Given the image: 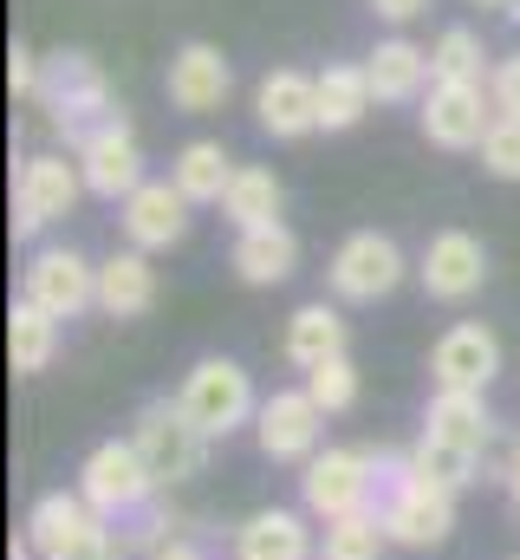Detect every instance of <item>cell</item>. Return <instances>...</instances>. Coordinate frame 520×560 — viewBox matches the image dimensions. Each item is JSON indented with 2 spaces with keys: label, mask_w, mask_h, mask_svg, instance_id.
<instances>
[{
  "label": "cell",
  "mask_w": 520,
  "mask_h": 560,
  "mask_svg": "<svg viewBox=\"0 0 520 560\" xmlns=\"http://www.w3.org/2000/svg\"><path fill=\"white\" fill-rule=\"evenodd\" d=\"M371 463H378V495H371V509H378V522H385L390 548L436 555V548L456 535V495L436 489L429 476H416L410 450H403V456H397V450H371Z\"/></svg>",
  "instance_id": "6da1fadb"
},
{
  "label": "cell",
  "mask_w": 520,
  "mask_h": 560,
  "mask_svg": "<svg viewBox=\"0 0 520 560\" xmlns=\"http://www.w3.org/2000/svg\"><path fill=\"white\" fill-rule=\"evenodd\" d=\"M39 112H46V125L59 131V138L72 143H85V131H98L105 118H118L125 105L111 98V85H105V66L92 59V52H52L46 59V79H39V98H33Z\"/></svg>",
  "instance_id": "7a4b0ae2"
},
{
  "label": "cell",
  "mask_w": 520,
  "mask_h": 560,
  "mask_svg": "<svg viewBox=\"0 0 520 560\" xmlns=\"http://www.w3.org/2000/svg\"><path fill=\"white\" fill-rule=\"evenodd\" d=\"M156 489H163V482L150 476V463L137 456L130 436H105V443H92L85 463H79V495H85L111 528L137 522V515L156 502Z\"/></svg>",
  "instance_id": "3957f363"
},
{
  "label": "cell",
  "mask_w": 520,
  "mask_h": 560,
  "mask_svg": "<svg viewBox=\"0 0 520 560\" xmlns=\"http://www.w3.org/2000/svg\"><path fill=\"white\" fill-rule=\"evenodd\" d=\"M130 443H137V456L150 463V476H156L163 489H176V482L202 476L215 436L189 418L176 398H150V405H137V418H130Z\"/></svg>",
  "instance_id": "277c9868"
},
{
  "label": "cell",
  "mask_w": 520,
  "mask_h": 560,
  "mask_svg": "<svg viewBox=\"0 0 520 560\" xmlns=\"http://www.w3.org/2000/svg\"><path fill=\"white\" fill-rule=\"evenodd\" d=\"M26 541L39 560H105L118 555L111 522L79 495V489H46L26 515Z\"/></svg>",
  "instance_id": "5b68a950"
},
{
  "label": "cell",
  "mask_w": 520,
  "mask_h": 560,
  "mask_svg": "<svg viewBox=\"0 0 520 560\" xmlns=\"http://www.w3.org/2000/svg\"><path fill=\"white\" fill-rule=\"evenodd\" d=\"M378 495V463L371 450L358 443H326L306 469H299V509L312 522H345V515H365Z\"/></svg>",
  "instance_id": "8992f818"
},
{
  "label": "cell",
  "mask_w": 520,
  "mask_h": 560,
  "mask_svg": "<svg viewBox=\"0 0 520 560\" xmlns=\"http://www.w3.org/2000/svg\"><path fill=\"white\" fill-rule=\"evenodd\" d=\"M176 405L202 423L209 436H235V430H248V423L260 418V398H255L248 365H241V359H222V352H209V359L189 365Z\"/></svg>",
  "instance_id": "52a82bcc"
},
{
  "label": "cell",
  "mask_w": 520,
  "mask_h": 560,
  "mask_svg": "<svg viewBox=\"0 0 520 560\" xmlns=\"http://www.w3.org/2000/svg\"><path fill=\"white\" fill-rule=\"evenodd\" d=\"M403 248L378 235V229H352L339 248H332V261H326V287H332V300H345V306H378L390 300L397 287H403Z\"/></svg>",
  "instance_id": "ba28073f"
},
{
  "label": "cell",
  "mask_w": 520,
  "mask_h": 560,
  "mask_svg": "<svg viewBox=\"0 0 520 560\" xmlns=\"http://www.w3.org/2000/svg\"><path fill=\"white\" fill-rule=\"evenodd\" d=\"M79 196H85L79 163H66L59 150L26 156L20 176H13V242H33L46 222H66L79 209Z\"/></svg>",
  "instance_id": "9c48e42d"
},
{
  "label": "cell",
  "mask_w": 520,
  "mask_h": 560,
  "mask_svg": "<svg viewBox=\"0 0 520 560\" xmlns=\"http://www.w3.org/2000/svg\"><path fill=\"white\" fill-rule=\"evenodd\" d=\"M72 163H79V176H85V189L92 196H105V202H125L137 196L150 176H143V150H137V131H130V118H105L98 131H85V143L72 150Z\"/></svg>",
  "instance_id": "30bf717a"
},
{
  "label": "cell",
  "mask_w": 520,
  "mask_h": 560,
  "mask_svg": "<svg viewBox=\"0 0 520 560\" xmlns=\"http://www.w3.org/2000/svg\"><path fill=\"white\" fill-rule=\"evenodd\" d=\"M319 436H326V411L312 405L306 385H286L273 398H260V418H255V443L267 463H312L319 456Z\"/></svg>",
  "instance_id": "8fae6325"
},
{
  "label": "cell",
  "mask_w": 520,
  "mask_h": 560,
  "mask_svg": "<svg viewBox=\"0 0 520 560\" xmlns=\"http://www.w3.org/2000/svg\"><path fill=\"white\" fill-rule=\"evenodd\" d=\"M429 378H436V392H488L501 378V339H495V326L456 319L429 346Z\"/></svg>",
  "instance_id": "7c38bea8"
},
{
  "label": "cell",
  "mask_w": 520,
  "mask_h": 560,
  "mask_svg": "<svg viewBox=\"0 0 520 560\" xmlns=\"http://www.w3.org/2000/svg\"><path fill=\"white\" fill-rule=\"evenodd\" d=\"M39 313L52 319H79L85 306H98V261H85L79 248H39L26 261V293Z\"/></svg>",
  "instance_id": "4fadbf2b"
},
{
  "label": "cell",
  "mask_w": 520,
  "mask_h": 560,
  "mask_svg": "<svg viewBox=\"0 0 520 560\" xmlns=\"http://www.w3.org/2000/svg\"><path fill=\"white\" fill-rule=\"evenodd\" d=\"M163 92H169V105H176L182 118H209V112H222V105H228V92H235V66H228V52H222V46L189 39V46H176V52H169Z\"/></svg>",
  "instance_id": "5bb4252c"
},
{
  "label": "cell",
  "mask_w": 520,
  "mask_h": 560,
  "mask_svg": "<svg viewBox=\"0 0 520 560\" xmlns=\"http://www.w3.org/2000/svg\"><path fill=\"white\" fill-rule=\"evenodd\" d=\"M495 118L501 112H495L488 85H429L423 92V138L436 150H482Z\"/></svg>",
  "instance_id": "9a60e30c"
},
{
  "label": "cell",
  "mask_w": 520,
  "mask_h": 560,
  "mask_svg": "<svg viewBox=\"0 0 520 560\" xmlns=\"http://www.w3.org/2000/svg\"><path fill=\"white\" fill-rule=\"evenodd\" d=\"M416 280H423V293L442 300V306H462L469 293H482V280H488V248H482V235H469V229L429 235V248H423V261H416Z\"/></svg>",
  "instance_id": "2e32d148"
},
{
  "label": "cell",
  "mask_w": 520,
  "mask_h": 560,
  "mask_svg": "<svg viewBox=\"0 0 520 560\" xmlns=\"http://www.w3.org/2000/svg\"><path fill=\"white\" fill-rule=\"evenodd\" d=\"M189 196L169 183V176H150L137 196L118 202V229H125L130 248H143V255H163V248H176L182 235H189Z\"/></svg>",
  "instance_id": "e0dca14e"
},
{
  "label": "cell",
  "mask_w": 520,
  "mask_h": 560,
  "mask_svg": "<svg viewBox=\"0 0 520 560\" xmlns=\"http://www.w3.org/2000/svg\"><path fill=\"white\" fill-rule=\"evenodd\" d=\"M255 118L267 138H306V131H319V79L312 72H293V66H280V72H267L255 92Z\"/></svg>",
  "instance_id": "ac0fdd59"
},
{
  "label": "cell",
  "mask_w": 520,
  "mask_h": 560,
  "mask_svg": "<svg viewBox=\"0 0 520 560\" xmlns=\"http://www.w3.org/2000/svg\"><path fill=\"white\" fill-rule=\"evenodd\" d=\"M235 560H319V541H312V515L306 509H255L235 541H228Z\"/></svg>",
  "instance_id": "d6986e66"
},
{
  "label": "cell",
  "mask_w": 520,
  "mask_h": 560,
  "mask_svg": "<svg viewBox=\"0 0 520 560\" xmlns=\"http://www.w3.org/2000/svg\"><path fill=\"white\" fill-rule=\"evenodd\" d=\"M365 72H371V98H378V105H410V98H423V85H436L429 52H423L416 39H403V33H390V39L371 46Z\"/></svg>",
  "instance_id": "ffe728a7"
},
{
  "label": "cell",
  "mask_w": 520,
  "mask_h": 560,
  "mask_svg": "<svg viewBox=\"0 0 520 560\" xmlns=\"http://www.w3.org/2000/svg\"><path fill=\"white\" fill-rule=\"evenodd\" d=\"M423 436H442L469 456H488L495 443V411H488V392H436L429 411H423Z\"/></svg>",
  "instance_id": "44dd1931"
},
{
  "label": "cell",
  "mask_w": 520,
  "mask_h": 560,
  "mask_svg": "<svg viewBox=\"0 0 520 560\" xmlns=\"http://www.w3.org/2000/svg\"><path fill=\"white\" fill-rule=\"evenodd\" d=\"M280 352H286V365H299V372H319L326 359H345V313H339L332 300H306V306L286 319Z\"/></svg>",
  "instance_id": "7402d4cb"
},
{
  "label": "cell",
  "mask_w": 520,
  "mask_h": 560,
  "mask_svg": "<svg viewBox=\"0 0 520 560\" xmlns=\"http://www.w3.org/2000/svg\"><path fill=\"white\" fill-rule=\"evenodd\" d=\"M156 293H163V280H156V268H150L143 248H118L111 261H98V313H111V319H143V313L156 306Z\"/></svg>",
  "instance_id": "603a6c76"
},
{
  "label": "cell",
  "mask_w": 520,
  "mask_h": 560,
  "mask_svg": "<svg viewBox=\"0 0 520 560\" xmlns=\"http://www.w3.org/2000/svg\"><path fill=\"white\" fill-rule=\"evenodd\" d=\"M228 268L248 280V287H286L293 268H299V235L286 222L273 229H241L235 248H228Z\"/></svg>",
  "instance_id": "cb8c5ba5"
},
{
  "label": "cell",
  "mask_w": 520,
  "mask_h": 560,
  "mask_svg": "<svg viewBox=\"0 0 520 560\" xmlns=\"http://www.w3.org/2000/svg\"><path fill=\"white\" fill-rule=\"evenodd\" d=\"M235 170H241V163H235L215 138H189L169 156V183H176L189 202H222L228 183H235Z\"/></svg>",
  "instance_id": "d4e9b609"
},
{
  "label": "cell",
  "mask_w": 520,
  "mask_h": 560,
  "mask_svg": "<svg viewBox=\"0 0 520 560\" xmlns=\"http://www.w3.org/2000/svg\"><path fill=\"white\" fill-rule=\"evenodd\" d=\"M280 209H286L280 176H273V170H260V163H241V170H235V183H228V196H222V215L235 222V235H241V229H273V222H280Z\"/></svg>",
  "instance_id": "484cf974"
},
{
  "label": "cell",
  "mask_w": 520,
  "mask_h": 560,
  "mask_svg": "<svg viewBox=\"0 0 520 560\" xmlns=\"http://www.w3.org/2000/svg\"><path fill=\"white\" fill-rule=\"evenodd\" d=\"M52 352H59V319L39 313L33 300H13V313H7V359H13V372L33 378V372L52 365Z\"/></svg>",
  "instance_id": "4316f807"
},
{
  "label": "cell",
  "mask_w": 520,
  "mask_h": 560,
  "mask_svg": "<svg viewBox=\"0 0 520 560\" xmlns=\"http://www.w3.org/2000/svg\"><path fill=\"white\" fill-rule=\"evenodd\" d=\"M371 72L365 66H326L319 72V131H352L371 112Z\"/></svg>",
  "instance_id": "83f0119b"
},
{
  "label": "cell",
  "mask_w": 520,
  "mask_h": 560,
  "mask_svg": "<svg viewBox=\"0 0 520 560\" xmlns=\"http://www.w3.org/2000/svg\"><path fill=\"white\" fill-rule=\"evenodd\" d=\"M482 59H488V52H482V33H475V26H449V33L429 46L436 85H488L495 66H482Z\"/></svg>",
  "instance_id": "f1b7e54d"
},
{
  "label": "cell",
  "mask_w": 520,
  "mask_h": 560,
  "mask_svg": "<svg viewBox=\"0 0 520 560\" xmlns=\"http://www.w3.org/2000/svg\"><path fill=\"white\" fill-rule=\"evenodd\" d=\"M410 463H416V476H429V482L449 489V495H462V489L482 482V456H469V450H456V443H442V436H416V443H410Z\"/></svg>",
  "instance_id": "f546056e"
},
{
  "label": "cell",
  "mask_w": 520,
  "mask_h": 560,
  "mask_svg": "<svg viewBox=\"0 0 520 560\" xmlns=\"http://www.w3.org/2000/svg\"><path fill=\"white\" fill-rule=\"evenodd\" d=\"M390 535L378 522V509L365 515H345V522H326V541H319V560H385Z\"/></svg>",
  "instance_id": "4dcf8cb0"
},
{
  "label": "cell",
  "mask_w": 520,
  "mask_h": 560,
  "mask_svg": "<svg viewBox=\"0 0 520 560\" xmlns=\"http://www.w3.org/2000/svg\"><path fill=\"white\" fill-rule=\"evenodd\" d=\"M306 392H312V405L326 411V418H339V411H352L358 405V365H352V352L345 359H326L319 372H306Z\"/></svg>",
  "instance_id": "1f68e13d"
},
{
  "label": "cell",
  "mask_w": 520,
  "mask_h": 560,
  "mask_svg": "<svg viewBox=\"0 0 520 560\" xmlns=\"http://www.w3.org/2000/svg\"><path fill=\"white\" fill-rule=\"evenodd\" d=\"M482 170L495 183H520V118H495V131L482 138Z\"/></svg>",
  "instance_id": "d6a6232c"
},
{
  "label": "cell",
  "mask_w": 520,
  "mask_h": 560,
  "mask_svg": "<svg viewBox=\"0 0 520 560\" xmlns=\"http://www.w3.org/2000/svg\"><path fill=\"white\" fill-rule=\"evenodd\" d=\"M488 98H495L501 118H520V52L495 59V72H488Z\"/></svg>",
  "instance_id": "836d02e7"
},
{
  "label": "cell",
  "mask_w": 520,
  "mask_h": 560,
  "mask_svg": "<svg viewBox=\"0 0 520 560\" xmlns=\"http://www.w3.org/2000/svg\"><path fill=\"white\" fill-rule=\"evenodd\" d=\"M39 79H46V59H33V52L13 39V52H7V92H13V98H39Z\"/></svg>",
  "instance_id": "e575fe53"
},
{
  "label": "cell",
  "mask_w": 520,
  "mask_h": 560,
  "mask_svg": "<svg viewBox=\"0 0 520 560\" xmlns=\"http://www.w3.org/2000/svg\"><path fill=\"white\" fill-rule=\"evenodd\" d=\"M423 7H429V0H371V13H378V20H390V26H410Z\"/></svg>",
  "instance_id": "d590c367"
},
{
  "label": "cell",
  "mask_w": 520,
  "mask_h": 560,
  "mask_svg": "<svg viewBox=\"0 0 520 560\" xmlns=\"http://www.w3.org/2000/svg\"><path fill=\"white\" fill-rule=\"evenodd\" d=\"M150 560H215V555H209L202 541H189V535H176L169 548H156V555H150Z\"/></svg>",
  "instance_id": "8d00e7d4"
},
{
  "label": "cell",
  "mask_w": 520,
  "mask_h": 560,
  "mask_svg": "<svg viewBox=\"0 0 520 560\" xmlns=\"http://www.w3.org/2000/svg\"><path fill=\"white\" fill-rule=\"evenodd\" d=\"M7 560H39V555H33V541L20 535V541H7Z\"/></svg>",
  "instance_id": "74e56055"
},
{
  "label": "cell",
  "mask_w": 520,
  "mask_h": 560,
  "mask_svg": "<svg viewBox=\"0 0 520 560\" xmlns=\"http://www.w3.org/2000/svg\"><path fill=\"white\" fill-rule=\"evenodd\" d=\"M520 482V436H515V456H508V489Z\"/></svg>",
  "instance_id": "f35d334b"
},
{
  "label": "cell",
  "mask_w": 520,
  "mask_h": 560,
  "mask_svg": "<svg viewBox=\"0 0 520 560\" xmlns=\"http://www.w3.org/2000/svg\"><path fill=\"white\" fill-rule=\"evenodd\" d=\"M475 7H501V13H515L520 20V0H475Z\"/></svg>",
  "instance_id": "ab89813d"
},
{
  "label": "cell",
  "mask_w": 520,
  "mask_h": 560,
  "mask_svg": "<svg viewBox=\"0 0 520 560\" xmlns=\"http://www.w3.org/2000/svg\"><path fill=\"white\" fill-rule=\"evenodd\" d=\"M508 495H515V522H520V482H515V489H508Z\"/></svg>",
  "instance_id": "60d3db41"
},
{
  "label": "cell",
  "mask_w": 520,
  "mask_h": 560,
  "mask_svg": "<svg viewBox=\"0 0 520 560\" xmlns=\"http://www.w3.org/2000/svg\"><path fill=\"white\" fill-rule=\"evenodd\" d=\"M105 560H125V555H105Z\"/></svg>",
  "instance_id": "b9f144b4"
},
{
  "label": "cell",
  "mask_w": 520,
  "mask_h": 560,
  "mask_svg": "<svg viewBox=\"0 0 520 560\" xmlns=\"http://www.w3.org/2000/svg\"><path fill=\"white\" fill-rule=\"evenodd\" d=\"M515 560H520V555H515Z\"/></svg>",
  "instance_id": "7bdbcfd3"
}]
</instances>
